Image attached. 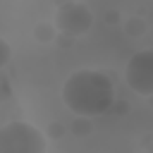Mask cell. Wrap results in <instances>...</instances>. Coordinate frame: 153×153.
I'll list each match as a JSON object with an SVG mask.
<instances>
[{"mask_svg":"<svg viewBox=\"0 0 153 153\" xmlns=\"http://www.w3.org/2000/svg\"><path fill=\"white\" fill-rule=\"evenodd\" d=\"M91 22H93V14L91 10L84 5V2H62L57 10H55V26L67 33V36H81L91 29Z\"/></svg>","mask_w":153,"mask_h":153,"instance_id":"3957f363","label":"cell"},{"mask_svg":"<svg viewBox=\"0 0 153 153\" xmlns=\"http://www.w3.org/2000/svg\"><path fill=\"white\" fill-rule=\"evenodd\" d=\"M62 103L81 117L103 115L115 103L112 79L100 69H76L62 84Z\"/></svg>","mask_w":153,"mask_h":153,"instance_id":"6da1fadb","label":"cell"},{"mask_svg":"<svg viewBox=\"0 0 153 153\" xmlns=\"http://www.w3.org/2000/svg\"><path fill=\"white\" fill-rule=\"evenodd\" d=\"M127 84L139 96L148 98L153 93V50H139L127 62Z\"/></svg>","mask_w":153,"mask_h":153,"instance_id":"277c9868","label":"cell"},{"mask_svg":"<svg viewBox=\"0 0 153 153\" xmlns=\"http://www.w3.org/2000/svg\"><path fill=\"white\" fill-rule=\"evenodd\" d=\"M0 153H45V136L29 122H7L0 127Z\"/></svg>","mask_w":153,"mask_h":153,"instance_id":"7a4b0ae2","label":"cell"},{"mask_svg":"<svg viewBox=\"0 0 153 153\" xmlns=\"http://www.w3.org/2000/svg\"><path fill=\"white\" fill-rule=\"evenodd\" d=\"M10 57H12V50H10L7 41H5V38H0V69L10 62Z\"/></svg>","mask_w":153,"mask_h":153,"instance_id":"5b68a950","label":"cell"}]
</instances>
